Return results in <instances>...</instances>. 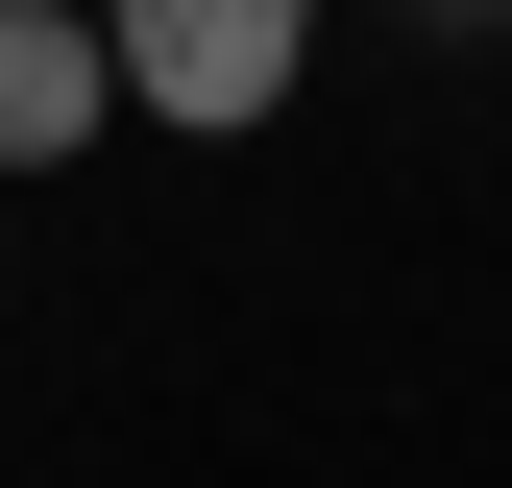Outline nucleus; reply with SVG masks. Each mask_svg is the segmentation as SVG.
<instances>
[{"label": "nucleus", "mask_w": 512, "mask_h": 488, "mask_svg": "<svg viewBox=\"0 0 512 488\" xmlns=\"http://www.w3.org/2000/svg\"><path fill=\"white\" fill-rule=\"evenodd\" d=\"M122 122V49H98V0H0V171H74Z\"/></svg>", "instance_id": "2"}, {"label": "nucleus", "mask_w": 512, "mask_h": 488, "mask_svg": "<svg viewBox=\"0 0 512 488\" xmlns=\"http://www.w3.org/2000/svg\"><path fill=\"white\" fill-rule=\"evenodd\" d=\"M98 49H122V98H147V122H196V147H220V122H269V98L317 74V0H98Z\"/></svg>", "instance_id": "1"}]
</instances>
